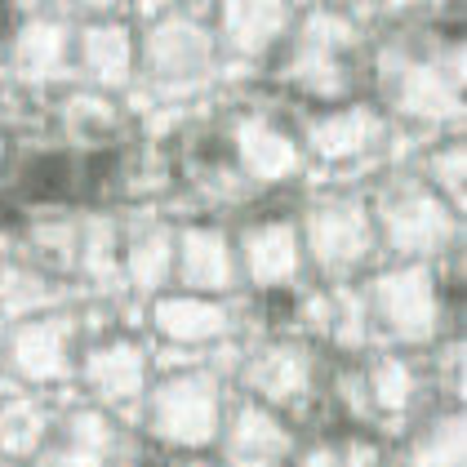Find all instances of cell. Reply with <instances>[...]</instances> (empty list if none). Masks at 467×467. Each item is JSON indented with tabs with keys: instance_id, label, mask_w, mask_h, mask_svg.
I'll use <instances>...</instances> for the list:
<instances>
[{
	"instance_id": "6da1fadb",
	"label": "cell",
	"mask_w": 467,
	"mask_h": 467,
	"mask_svg": "<svg viewBox=\"0 0 467 467\" xmlns=\"http://www.w3.org/2000/svg\"><path fill=\"white\" fill-rule=\"evenodd\" d=\"M379 89L396 116L445 125L463 116V45L450 27H400L374 54Z\"/></svg>"
},
{
	"instance_id": "7a4b0ae2",
	"label": "cell",
	"mask_w": 467,
	"mask_h": 467,
	"mask_svg": "<svg viewBox=\"0 0 467 467\" xmlns=\"http://www.w3.org/2000/svg\"><path fill=\"white\" fill-rule=\"evenodd\" d=\"M360 72V27L338 9H307L294 18L276 76L307 99H348Z\"/></svg>"
},
{
	"instance_id": "3957f363",
	"label": "cell",
	"mask_w": 467,
	"mask_h": 467,
	"mask_svg": "<svg viewBox=\"0 0 467 467\" xmlns=\"http://www.w3.org/2000/svg\"><path fill=\"white\" fill-rule=\"evenodd\" d=\"M374 232L379 241L392 254L405 258H436V254H450L459 241V214L431 192L428 179L419 174H392L374 192Z\"/></svg>"
},
{
	"instance_id": "277c9868",
	"label": "cell",
	"mask_w": 467,
	"mask_h": 467,
	"mask_svg": "<svg viewBox=\"0 0 467 467\" xmlns=\"http://www.w3.org/2000/svg\"><path fill=\"white\" fill-rule=\"evenodd\" d=\"M143 72L161 99H192L214 85V32L192 14H161L143 36Z\"/></svg>"
},
{
	"instance_id": "5b68a950",
	"label": "cell",
	"mask_w": 467,
	"mask_h": 467,
	"mask_svg": "<svg viewBox=\"0 0 467 467\" xmlns=\"http://www.w3.org/2000/svg\"><path fill=\"white\" fill-rule=\"evenodd\" d=\"M365 312H369V325H379V334L392 343H405V348L431 343L445 317L441 276L428 263H400L392 272H379L365 289Z\"/></svg>"
},
{
	"instance_id": "8992f818",
	"label": "cell",
	"mask_w": 467,
	"mask_h": 467,
	"mask_svg": "<svg viewBox=\"0 0 467 467\" xmlns=\"http://www.w3.org/2000/svg\"><path fill=\"white\" fill-rule=\"evenodd\" d=\"M143 423L156 441L174 450H205L214 445L223 423V388L214 369H179L147 392Z\"/></svg>"
},
{
	"instance_id": "52a82bcc",
	"label": "cell",
	"mask_w": 467,
	"mask_h": 467,
	"mask_svg": "<svg viewBox=\"0 0 467 467\" xmlns=\"http://www.w3.org/2000/svg\"><path fill=\"white\" fill-rule=\"evenodd\" d=\"M303 245L312 254V263L329 272V276H343L360 263L374 258L379 245V232H374V218L369 205L357 196H325L317 201L307 218H303Z\"/></svg>"
},
{
	"instance_id": "ba28073f",
	"label": "cell",
	"mask_w": 467,
	"mask_h": 467,
	"mask_svg": "<svg viewBox=\"0 0 467 467\" xmlns=\"http://www.w3.org/2000/svg\"><path fill=\"white\" fill-rule=\"evenodd\" d=\"M80 338V317L76 312H40L27 321H14L5 338V365L27 379V383H63L72 379V352Z\"/></svg>"
},
{
	"instance_id": "9c48e42d",
	"label": "cell",
	"mask_w": 467,
	"mask_h": 467,
	"mask_svg": "<svg viewBox=\"0 0 467 467\" xmlns=\"http://www.w3.org/2000/svg\"><path fill=\"white\" fill-rule=\"evenodd\" d=\"M223 139L232 151V165L241 179L285 182L303 170V147L285 125L267 111H241L223 125Z\"/></svg>"
},
{
	"instance_id": "30bf717a",
	"label": "cell",
	"mask_w": 467,
	"mask_h": 467,
	"mask_svg": "<svg viewBox=\"0 0 467 467\" xmlns=\"http://www.w3.org/2000/svg\"><path fill=\"white\" fill-rule=\"evenodd\" d=\"M241 383L254 392V400H263L272 410L303 405L312 396V388H317V352L307 343H298V338L258 343L245 357Z\"/></svg>"
},
{
	"instance_id": "8fae6325",
	"label": "cell",
	"mask_w": 467,
	"mask_h": 467,
	"mask_svg": "<svg viewBox=\"0 0 467 467\" xmlns=\"http://www.w3.org/2000/svg\"><path fill=\"white\" fill-rule=\"evenodd\" d=\"M289 454H294V431L285 428V419L263 400H241L223 431L227 467H285Z\"/></svg>"
},
{
	"instance_id": "7c38bea8",
	"label": "cell",
	"mask_w": 467,
	"mask_h": 467,
	"mask_svg": "<svg viewBox=\"0 0 467 467\" xmlns=\"http://www.w3.org/2000/svg\"><path fill=\"white\" fill-rule=\"evenodd\" d=\"M174 272H179L182 289H196L205 298L227 294L236 285V276H241L227 232L223 227H205V223H192V227L174 232Z\"/></svg>"
},
{
	"instance_id": "4fadbf2b",
	"label": "cell",
	"mask_w": 467,
	"mask_h": 467,
	"mask_svg": "<svg viewBox=\"0 0 467 467\" xmlns=\"http://www.w3.org/2000/svg\"><path fill=\"white\" fill-rule=\"evenodd\" d=\"M72 63V23L58 14H36L18 23L9 40V76L23 85H49L63 80Z\"/></svg>"
},
{
	"instance_id": "5bb4252c",
	"label": "cell",
	"mask_w": 467,
	"mask_h": 467,
	"mask_svg": "<svg viewBox=\"0 0 467 467\" xmlns=\"http://www.w3.org/2000/svg\"><path fill=\"white\" fill-rule=\"evenodd\" d=\"M241 263H245V276L258 289H281L298 276L303 267V241H298V227L285 218H263L250 223L241 232Z\"/></svg>"
},
{
	"instance_id": "9a60e30c",
	"label": "cell",
	"mask_w": 467,
	"mask_h": 467,
	"mask_svg": "<svg viewBox=\"0 0 467 467\" xmlns=\"http://www.w3.org/2000/svg\"><path fill=\"white\" fill-rule=\"evenodd\" d=\"M298 325L325 334L338 352H357L369 338V312H365V294L352 285H329L298 294Z\"/></svg>"
},
{
	"instance_id": "2e32d148",
	"label": "cell",
	"mask_w": 467,
	"mask_h": 467,
	"mask_svg": "<svg viewBox=\"0 0 467 467\" xmlns=\"http://www.w3.org/2000/svg\"><path fill=\"white\" fill-rule=\"evenodd\" d=\"M85 388L108 400V405H130L134 396H143L147 388V352L134 338H108L99 348H89L80 360Z\"/></svg>"
},
{
	"instance_id": "e0dca14e",
	"label": "cell",
	"mask_w": 467,
	"mask_h": 467,
	"mask_svg": "<svg viewBox=\"0 0 467 467\" xmlns=\"http://www.w3.org/2000/svg\"><path fill=\"white\" fill-rule=\"evenodd\" d=\"M120 245H125V281L134 289H161L174 276V227L156 214L120 218Z\"/></svg>"
},
{
	"instance_id": "ac0fdd59",
	"label": "cell",
	"mask_w": 467,
	"mask_h": 467,
	"mask_svg": "<svg viewBox=\"0 0 467 467\" xmlns=\"http://www.w3.org/2000/svg\"><path fill=\"white\" fill-rule=\"evenodd\" d=\"M388 139V116L374 111L369 103H352V108H338L329 116H317L307 125V147L321 156V161H352L365 156Z\"/></svg>"
},
{
	"instance_id": "d6986e66",
	"label": "cell",
	"mask_w": 467,
	"mask_h": 467,
	"mask_svg": "<svg viewBox=\"0 0 467 467\" xmlns=\"http://www.w3.org/2000/svg\"><path fill=\"white\" fill-rule=\"evenodd\" d=\"M116 450V428L103 410H67L58 423H49L45 459L49 467H103Z\"/></svg>"
},
{
	"instance_id": "ffe728a7",
	"label": "cell",
	"mask_w": 467,
	"mask_h": 467,
	"mask_svg": "<svg viewBox=\"0 0 467 467\" xmlns=\"http://www.w3.org/2000/svg\"><path fill=\"white\" fill-rule=\"evenodd\" d=\"M151 325L170 343H182V348L218 343L232 334V307L218 298H205V294H165L151 307Z\"/></svg>"
},
{
	"instance_id": "44dd1931",
	"label": "cell",
	"mask_w": 467,
	"mask_h": 467,
	"mask_svg": "<svg viewBox=\"0 0 467 467\" xmlns=\"http://www.w3.org/2000/svg\"><path fill=\"white\" fill-rule=\"evenodd\" d=\"M289 27H294V9L272 5V0H263V5L232 0L218 9V36L236 58H263L267 49L281 45V36H289Z\"/></svg>"
},
{
	"instance_id": "7402d4cb",
	"label": "cell",
	"mask_w": 467,
	"mask_h": 467,
	"mask_svg": "<svg viewBox=\"0 0 467 467\" xmlns=\"http://www.w3.org/2000/svg\"><path fill=\"white\" fill-rule=\"evenodd\" d=\"M76 54H80V67L89 72V80L103 89H125L134 76V32L116 18L85 23L76 36Z\"/></svg>"
},
{
	"instance_id": "603a6c76",
	"label": "cell",
	"mask_w": 467,
	"mask_h": 467,
	"mask_svg": "<svg viewBox=\"0 0 467 467\" xmlns=\"http://www.w3.org/2000/svg\"><path fill=\"white\" fill-rule=\"evenodd\" d=\"M76 272L103 294L125 289V245H120V218L116 214H89L80 223V258Z\"/></svg>"
},
{
	"instance_id": "cb8c5ba5",
	"label": "cell",
	"mask_w": 467,
	"mask_h": 467,
	"mask_svg": "<svg viewBox=\"0 0 467 467\" xmlns=\"http://www.w3.org/2000/svg\"><path fill=\"white\" fill-rule=\"evenodd\" d=\"M58 130L72 151H111V143L120 139V108L103 94L80 89L58 103Z\"/></svg>"
},
{
	"instance_id": "d4e9b609",
	"label": "cell",
	"mask_w": 467,
	"mask_h": 467,
	"mask_svg": "<svg viewBox=\"0 0 467 467\" xmlns=\"http://www.w3.org/2000/svg\"><path fill=\"white\" fill-rule=\"evenodd\" d=\"M80 182V165L72 151L63 147H32L18 165H14V187L18 196L36 201V205H58L67 201Z\"/></svg>"
},
{
	"instance_id": "484cf974",
	"label": "cell",
	"mask_w": 467,
	"mask_h": 467,
	"mask_svg": "<svg viewBox=\"0 0 467 467\" xmlns=\"http://www.w3.org/2000/svg\"><path fill=\"white\" fill-rule=\"evenodd\" d=\"M63 303V285L32 267L27 258H0V317L9 321H27L40 312H54Z\"/></svg>"
},
{
	"instance_id": "4316f807",
	"label": "cell",
	"mask_w": 467,
	"mask_h": 467,
	"mask_svg": "<svg viewBox=\"0 0 467 467\" xmlns=\"http://www.w3.org/2000/svg\"><path fill=\"white\" fill-rule=\"evenodd\" d=\"M49 410L32 400V396H0V454L5 459H32L45 450L49 436Z\"/></svg>"
},
{
	"instance_id": "83f0119b",
	"label": "cell",
	"mask_w": 467,
	"mask_h": 467,
	"mask_svg": "<svg viewBox=\"0 0 467 467\" xmlns=\"http://www.w3.org/2000/svg\"><path fill=\"white\" fill-rule=\"evenodd\" d=\"M400 467H463V414L459 410L431 414L428 423L410 436Z\"/></svg>"
},
{
	"instance_id": "f1b7e54d",
	"label": "cell",
	"mask_w": 467,
	"mask_h": 467,
	"mask_svg": "<svg viewBox=\"0 0 467 467\" xmlns=\"http://www.w3.org/2000/svg\"><path fill=\"white\" fill-rule=\"evenodd\" d=\"M360 379H365V396H369V410L374 414H405L419 396V369L400 357H374L360 365Z\"/></svg>"
},
{
	"instance_id": "f546056e",
	"label": "cell",
	"mask_w": 467,
	"mask_h": 467,
	"mask_svg": "<svg viewBox=\"0 0 467 467\" xmlns=\"http://www.w3.org/2000/svg\"><path fill=\"white\" fill-rule=\"evenodd\" d=\"M23 250H27V263L40 267V272H72L76 258H80V227L72 218H40V223H27L23 232Z\"/></svg>"
},
{
	"instance_id": "4dcf8cb0",
	"label": "cell",
	"mask_w": 467,
	"mask_h": 467,
	"mask_svg": "<svg viewBox=\"0 0 467 467\" xmlns=\"http://www.w3.org/2000/svg\"><path fill=\"white\" fill-rule=\"evenodd\" d=\"M298 467H379V450L365 436H329L298 454Z\"/></svg>"
},
{
	"instance_id": "1f68e13d",
	"label": "cell",
	"mask_w": 467,
	"mask_h": 467,
	"mask_svg": "<svg viewBox=\"0 0 467 467\" xmlns=\"http://www.w3.org/2000/svg\"><path fill=\"white\" fill-rule=\"evenodd\" d=\"M463 174H467V161H463V143H445L441 151H431L423 161V179L431 182V192L459 214L463 210Z\"/></svg>"
},
{
	"instance_id": "d6a6232c",
	"label": "cell",
	"mask_w": 467,
	"mask_h": 467,
	"mask_svg": "<svg viewBox=\"0 0 467 467\" xmlns=\"http://www.w3.org/2000/svg\"><path fill=\"white\" fill-rule=\"evenodd\" d=\"M334 396H338V405H343V414L348 419H374V410H369V396H365V379H360L357 365H343L338 374H334Z\"/></svg>"
},
{
	"instance_id": "836d02e7",
	"label": "cell",
	"mask_w": 467,
	"mask_h": 467,
	"mask_svg": "<svg viewBox=\"0 0 467 467\" xmlns=\"http://www.w3.org/2000/svg\"><path fill=\"white\" fill-rule=\"evenodd\" d=\"M436 379H441V388L450 396H463V343H459V338H450V343L441 348V357H436Z\"/></svg>"
},
{
	"instance_id": "e575fe53",
	"label": "cell",
	"mask_w": 467,
	"mask_h": 467,
	"mask_svg": "<svg viewBox=\"0 0 467 467\" xmlns=\"http://www.w3.org/2000/svg\"><path fill=\"white\" fill-rule=\"evenodd\" d=\"M23 232H27L23 210H18L14 201H5V196H0V241H23Z\"/></svg>"
},
{
	"instance_id": "d590c367",
	"label": "cell",
	"mask_w": 467,
	"mask_h": 467,
	"mask_svg": "<svg viewBox=\"0 0 467 467\" xmlns=\"http://www.w3.org/2000/svg\"><path fill=\"white\" fill-rule=\"evenodd\" d=\"M14 32H18V14H14L9 5H0V45L14 40Z\"/></svg>"
},
{
	"instance_id": "8d00e7d4",
	"label": "cell",
	"mask_w": 467,
	"mask_h": 467,
	"mask_svg": "<svg viewBox=\"0 0 467 467\" xmlns=\"http://www.w3.org/2000/svg\"><path fill=\"white\" fill-rule=\"evenodd\" d=\"M0 165H5V139H0Z\"/></svg>"
},
{
	"instance_id": "74e56055",
	"label": "cell",
	"mask_w": 467,
	"mask_h": 467,
	"mask_svg": "<svg viewBox=\"0 0 467 467\" xmlns=\"http://www.w3.org/2000/svg\"><path fill=\"white\" fill-rule=\"evenodd\" d=\"M120 467H139V463H120Z\"/></svg>"
}]
</instances>
